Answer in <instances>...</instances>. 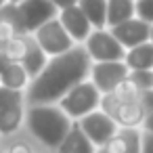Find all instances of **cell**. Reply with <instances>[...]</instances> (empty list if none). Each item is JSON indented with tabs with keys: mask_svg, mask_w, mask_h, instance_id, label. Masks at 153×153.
<instances>
[{
	"mask_svg": "<svg viewBox=\"0 0 153 153\" xmlns=\"http://www.w3.org/2000/svg\"><path fill=\"white\" fill-rule=\"evenodd\" d=\"M90 71V55L84 46H71L69 51L55 55L44 69L34 78L27 99L32 105L36 103H55L63 94H67L76 84L86 80Z\"/></svg>",
	"mask_w": 153,
	"mask_h": 153,
	"instance_id": "cell-1",
	"label": "cell"
},
{
	"mask_svg": "<svg viewBox=\"0 0 153 153\" xmlns=\"http://www.w3.org/2000/svg\"><path fill=\"white\" fill-rule=\"evenodd\" d=\"M69 115L53 103H36L27 111V128L44 147L57 149L69 132Z\"/></svg>",
	"mask_w": 153,
	"mask_h": 153,
	"instance_id": "cell-2",
	"label": "cell"
},
{
	"mask_svg": "<svg viewBox=\"0 0 153 153\" xmlns=\"http://www.w3.org/2000/svg\"><path fill=\"white\" fill-rule=\"evenodd\" d=\"M99 99H101V90L94 86V82L82 80L67 94H63L59 99V107L69 117H76L78 120V117H84L86 113L94 111L99 107Z\"/></svg>",
	"mask_w": 153,
	"mask_h": 153,
	"instance_id": "cell-3",
	"label": "cell"
},
{
	"mask_svg": "<svg viewBox=\"0 0 153 153\" xmlns=\"http://www.w3.org/2000/svg\"><path fill=\"white\" fill-rule=\"evenodd\" d=\"M34 38L38 40V44L44 48V53L48 57H55V55H61V53L69 51L74 46V42H76L69 36V32L63 27V23H61L59 17H53L46 23H42L34 32Z\"/></svg>",
	"mask_w": 153,
	"mask_h": 153,
	"instance_id": "cell-4",
	"label": "cell"
},
{
	"mask_svg": "<svg viewBox=\"0 0 153 153\" xmlns=\"http://www.w3.org/2000/svg\"><path fill=\"white\" fill-rule=\"evenodd\" d=\"M84 42L92 61H122L126 57V48L111 34V30H94Z\"/></svg>",
	"mask_w": 153,
	"mask_h": 153,
	"instance_id": "cell-5",
	"label": "cell"
},
{
	"mask_svg": "<svg viewBox=\"0 0 153 153\" xmlns=\"http://www.w3.org/2000/svg\"><path fill=\"white\" fill-rule=\"evenodd\" d=\"M17 4L27 34H34L48 19L59 17V9L53 4V0H21Z\"/></svg>",
	"mask_w": 153,
	"mask_h": 153,
	"instance_id": "cell-6",
	"label": "cell"
},
{
	"mask_svg": "<svg viewBox=\"0 0 153 153\" xmlns=\"http://www.w3.org/2000/svg\"><path fill=\"white\" fill-rule=\"evenodd\" d=\"M92 74V82L101 92H111L122 80L128 78L130 67L126 65V61H97L94 67L90 69Z\"/></svg>",
	"mask_w": 153,
	"mask_h": 153,
	"instance_id": "cell-7",
	"label": "cell"
},
{
	"mask_svg": "<svg viewBox=\"0 0 153 153\" xmlns=\"http://www.w3.org/2000/svg\"><path fill=\"white\" fill-rule=\"evenodd\" d=\"M80 126L88 134V138L99 147H103L117 132V122L111 115H107L105 111H97V109L86 113L84 117H80Z\"/></svg>",
	"mask_w": 153,
	"mask_h": 153,
	"instance_id": "cell-8",
	"label": "cell"
},
{
	"mask_svg": "<svg viewBox=\"0 0 153 153\" xmlns=\"http://www.w3.org/2000/svg\"><path fill=\"white\" fill-rule=\"evenodd\" d=\"M111 34L120 40V44L124 48H132L136 44H143L149 40V34H151V23L138 19V17H132L128 21H122L113 27H109Z\"/></svg>",
	"mask_w": 153,
	"mask_h": 153,
	"instance_id": "cell-9",
	"label": "cell"
},
{
	"mask_svg": "<svg viewBox=\"0 0 153 153\" xmlns=\"http://www.w3.org/2000/svg\"><path fill=\"white\" fill-rule=\"evenodd\" d=\"M59 19L76 42H84L88 38V34L92 32V23L88 21L86 13L80 9V4H74V7L59 11Z\"/></svg>",
	"mask_w": 153,
	"mask_h": 153,
	"instance_id": "cell-10",
	"label": "cell"
},
{
	"mask_svg": "<svg viewBox=\"0 0 153 153\" xmlns=\"http://www.w3.org/2000/svg\"><path fill=\"white\" fill-rule=\"evenodd\" d=\"M57 153H94V143L82 130L80 122H71L69 132L57 147Z\"/></svg>",
	"mask_w": 153,
	"mask_h": 153,
	"instance_id": "cell-11",
	"label": "cell"
},
{
	"mask_svg": "<svg viewBox=\"0 0 153 153\" xmlns=\"http://www.w3.org/2000/svg\"><path fill=\"white\" fill-rule=\"evenodd\" d=\"M46 57H48V55H46L44 48L38 44V40H36L34 36H27V51H25V55H23V59H21V65L25 67L27 76L36 78V76L44 69V65L48 63Z\"/></svg>",
	"mask_w": 153,
	"mask_h": 153,
	"instance_id": "cell-12",
	"label": "cell"
},
{
	"mask_svg": "<svg viewBox=\"0 0 153 153\" xmlns=\"http://www.w3.org/2000/svg\"><path fill=\"white\" fill-rule=\"evenodd\" d=\"M124 61L130 69H153V42L147 40L143 44L128 48Z\"/></svg>",
	"mask_w": 153,
	"mask_h": 153,
	"instance_id": "cell-13",
	"label": "cell"
},
{
	"mask_svg": "<svg viewBox=\"0 0 153 153\" xmlns=\"http://www.w3.org/2000/svg\"><path fill=\"white\" fill-rule=\"evenodd\" d=\"M136 17V0H107V25L113 27L122 21Z\"/></svg>",
	"mask_w": 153,
	"mask_h": 153,
	"instance_id": "cell-14",
	"label": "cell"
},
{
	"mask_svg": "<svg viewBox=\"0 0 153 153\" xmlns=\"http://www.w3.org/2000/svg\"><path fill=\"white\" fill-rule=\"evenodd\" d=\"M78 4L94 30L107 27V0H78Z\"/></svg>",
	"mask_w": 153,
	"mask_h": 153,
	"instance_id": "cell-15",
	"label": "cell"
},
{
	"mask_svg": "<svg viewBox=\"0 0 153 153\" xmlns=\"http://www.w3.org/2000/svg\"><path fill=\"white\" fill-rule=\"evenodd\" d=\"M27 71L21 63L13 61L2 74H0V84L2 86H9V88H15V90H21L25 84H27Z\"/></svg>",
	"mask_w": 153,
	"mask_h": 153,
	"instance_id": "cell-16",
	"label": "cell"
},
{
	"mask_svg": "<svg viewBox=\"0 0 153 153\" xmlns=\"http://www.w3.org/2000/svg\"><path fill=\"white\" fill-rule=\"evenodd\" d=\"M145 115H147V111L138 101L136 103H122L115 122L122 126H138V124H143Z\"/></svg>",
	"mask_w": 153,
	"mask_h": 153,
	"instance_id": "cell-17",
	"label": "cell"
},
{
	"mask_svg": "<svg viewBox=\"0 0 153 153\" xmlns=\"http://www.w3.org/2000/svg\"><path fill=\"white\" fill-rule=\"evenodd\" d=\"M23 120V109L21 105L9 107V109H0V134H11L19 128Z\"/></svg>",
	"mask_w": 153,
	"mask_h": 153,
	"instance_id": "cell-18",
	"label": "cell"
},
{
	"mask_svg": "<svg viewBox=\"0 0 153 153\" xmlns=\"http://www.w3.org/2000/svg\"><path fill=\"white\" fill-rule=\"evenodd\" d=\"M27 36H30V34H15L11 40H7L4 53L11 57V61L21 63V59H23V55H25V51H27Z\"/></svg>",
	"mask_w": 153,
	"mask_h": 153,
	"instance_id": "cell-19",
	"label": "cell"
},
{
	"mask_svg": "<svg viewBox=\"0 0 153 153\" xmlns=\"http://www.w3.org/2000/svg\"><path fill=\"white\" fill-rule=\"evenodd\" d=\"M117 134L122 136L124 145H126V153H140L143 147V136L138 134L136 126H122L117 130Z\"/></svg>",
	"mask_w": 153,
	"mask_h": 153,
	"instance_id": "cell-20",
	"label": "cell"
},
{
	"mask_svg": "<svg viewBox=\"0 0 153 153\" xmlns=\"http://www.w3.org/2000/svg\"><path fill=\"white\" fill-rule=\"evenodd\" d=\"M113 92H115V97H117L122 103H136L138 97H140V88H138L130 78L122 80V82L113 88Z\"/></svg>",
	"mask_w": 153,
	"mask_h": 153,
	"instance_id": "cell-21",
	"label": "cell"
},
{
	"mask_svg": "<svg viewBox=\"0 0 153 153\" xmlns=\"http://www.w3.org/2000/svg\"><path fill=\"white\" fill-rule=\"evenodd\" d=\"M99 107H101V111H105L107 115H111L113 120L117 117V113H120V107H122V101L115 97V92L111 90V92H103V97L99 99Z\"/></svg>",
	"mask_w": 153,
	"mask_h": 153,
	"instance_id": "cell-22",
	"label": "cell"
},
{
	"mask_svg": "<svg viewBox=\"0 0 153 153\" xmlns=\"http://www.w3.org/2000/svg\"><path fill=\"white\" fill-rule=\"evenodd\" d=\"M21 101H23L21 90H15V88H9V86L0 84V109H9V107L21 105Z\"/></svg>",
	"mask_w": 153,
	"mask_h": 153,
	"instance_id": "cell-23",
	"label": "cell"
},
{
	"mask_svg": "<svg viewBox=\"0 0 153 153\" xmlns=\"http://www.w3.org/2000/svg\"><path fill=\"white\" fill-rule=\"evenodd\" d=\"M128 78H130L140 90L153 88V69H130Z\"/></svg>",
	"mask_w": 153,
	"mask_h": 153,
	"instance_id": "cell-24",
	"label": "cell"
},
{
	"mask_svg": "<svg viewBox=\"0 0 153 153\" xmlns=\"http://www.w3.org/2000/svg\"><path fill=\"white\" fill-rule=\"evenodd\" d=\"M136 17L153 23V0H136Z\"/></svg>",
	"mask_w": 153,
	"mask_h": 153,
	"instance_id": "cell-25",
	"label": "cell"
},
{
	"mask_svg": "<svg viewBox=\"0 0 153 153\" xmlns=\"http://www.w3.org/2000/svg\"><path fill=\"white\" fill-rule=\"evenodd\" d=\"M103 147H105L109 153H126V145H124V140H122V136H120L117 132H115V134H113Z\"/></svg>",
	"mask_w": 153,
	"mask_h": 153,
	"instance_id": "cell-26",
	"label": "cell"
},
{
	"mask_svg": "<svg viewBox=\"0 0 153 153\" xmlns=\"http://www.w3.org/2000/svg\"><path fill=\"white\" fill-rule=\"evenodd\" d=\"M138 103L145 107V111H153V90L147 88V90H140V97H138Z\"/></svg>",
	"mask_w": 153,
	"mask_h": 153,
	"instance_id": "cell-27",
	"label": "cell"
},
{
	"mask_svg": "<svg viewBox=\"0 0 153 153\" xmlns=\"http://www.w3.org/2000/svg\"><path fill=\"white\" fill-rule=\"evenodd\" d=\"M15 34H17V32H15V27H13L11 23H7V21H0V40H2V42L11 40Z\"/></svg>",
	"mask_w": 153,
	"mask_h": 153,
	"instance_id": "cell-28",
	"label": "cell"
},
{
	"mask_svg": "<svg viewBox=\"0 0 153 153\" xmlns=\"http://www.w3.org/2000/svg\"><path fill=\"white\" fill-rule=\"evenodd\" d=\"M7 153H34V151H32V147H30L27 143L19 140V143H13V145L9 147V151H7Z\"/></svg>",
	"mask_w": 153,
	"mask_h": 153,
	"instance_id": "cell-29",
	"label": "cell"
},
{
	"mask_svg": "<svg viewBox=\"0 0 153 153\" xmlns=\"http://www.w3.org/2000/svg\"><path fill=\"white\" fill-rule=\"evenodd\" d=\"M140 153H153V132H147L143 136V147H140Z\"/></svg>",
	"mask_w": 153,
	"mask_h": 153,
	"instance_id": "cell-30",
	"label": "cell"
},
{
	"mask_svg": "<svg viewBox=\"0 0 153 153\" xmlns=\"http://www.w3.org/2000/svg\"><path fill=\"white\" fill-rule=\"evenodd\" d=\"M53 4H55L59 11H63V9H67V7L78 4V0H53Z\"/></svg>",
	"mask_w": 153,
	"mask_h": 153,
	"instance_id": "cell-31",
	"label": "cell"
},
{
	"mask_svg": "<svg viewBox=\"0 0 153 153\" xmlns=\"http://www.w3.org/2000/svg\"><path fill=\"white\" fill-rule=\"evenodd\" d=\"M11 63H13V61H11V57H9V55L2 51V53H0V74H2V71H4V69H7Z\"/></svg>",
	"mask_w": 153,
	"mask_h": 153,
	"instance_id": "cell-32",
	"label": "cell"
},
{
	"mask_svg": "<svg viewBox=\"0 0 153 153\" xmlns=\"http://www.w3.org/2000/svg\"><path fill=\"white\" fill-rule=\"evenodd\" d=\"M143 126H145V130H147V132H153V111H149V113L145 115Z\"/></svg>",
	"mask_w": 153,
	"mask_h": 153,
	"instance_id": "cell-33",
	"label": "cell"
},
{
	"mask_svg": "<svg viewBox=\"0 0 153 153\" xmlns=\"http://www.w3.org/2000/svg\"><path fill=\"white\" fill-rule=\"evenodd\" d=\"M149 40L153 42V23H151V34H149Z\"/></svg>",
	"mask_w": 153,
	"mask_h": 153,
	"instance_id": "cell-34",
	"label": "cell"
},
{
	"mask_svg": "<svg viewBox=\"0 0 153 153\" xmlns=\"http://www.w3.org/2000/svg\"><path fill=\"white\" fill-rule=\"evenodd\" d=\"M97 153H109V151H107V149H105V147H101V149H99V151H97Z\"/></svg>",
	"mask_w": 153,
	"mask_h": 153,
	"instance_id": "cell-35",
	"label": "cell"
},
{
	"mask_svg": "<svg viewBox=\"0 0 153 153\" xmlns=\"http://www.w3.org/2000/svg\"><path fill=\"white\" fill-rule=\"evenodd\" d=\"M4 44H7V42H2V40H0V53L4 51Z\"/></svg>",
	"mask_w": 153,
	"mask_h": 153,
	"instance_id": "cell-36",
	"label": "cell"
},
{
	"mask_svg": "<svg viewBox=\"0 0 153 153\" xmlns=\"http://www.w3.org/2000/svg\"><path fill=\"white\" fill-rule=\"evenodd\" d=\"M7 2H9V0H0V9H2V7H4Z\"/></svg>",
	"mask_w": 153,
	"mask_h": 153,
	"instance_id": "cell-37",
	"label": "cell"
},
{
	"mask_svg": "<svg viewBox=\"0 0 153 153\" xmlns=\"http://www.w3.org/2000/svg\"><path fill=\"white\" fill-rule=\"evenodd\" d=\"M9 2H21V0H9Z\"/></svg>",
	"mask_w": 153,
	"mask_h": 153,
	"instance_id": "cell-38",
	"label": "cell"
}]
</instances>
